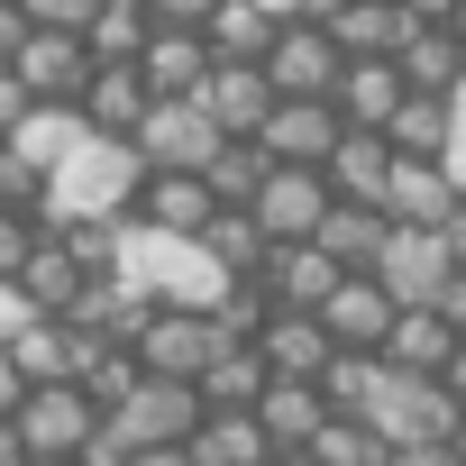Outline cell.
Here are the masks:
<instances>
[{"instance_id": "33", "label": "cell", "mask_w": 466, "mask_h": 466, "mask_svg": "<svg viewBox=\"0 0 466 466\" xmlns=\"http://www.w3.org/2000/svg\"><path fill=\"white\" fill-rule=\"evenodd\" d=\"M19 10H28L37 28H83V19H92V0H19Z\"/></svg>"}, {"instance_id": "12", "label": "cell", "mask_w": 466, "mask_h": 466, "mask_svg": "<svg viewBox=\"0 0 466 466\" xmlns=\"http://www.w3.org/2000/svg\"><path fill=\"white\" fill-rule=\"evenodd\" d=\"M311 311H320L329 348H375V339H384V320H393L402 302H393V293H384L375 275H339V284H329V293H320Z\"/></svg>"}, {"instance_id": "6", "label": "cell", "mask_w": 466, "mask_h": 466, "mask_svg": "<svg viewBox=\"0 0 466 466\" xmlns=\"http://www.w3.org/2000/svg\"><path fill=\"white\" fill-rule=\"evenodd\" d=\"M192 101L219 119V137H257V128H266V110H275V83H266V65H257V56H210V65H201V83H192Z\"/></svg>"}, {"instance_id": "32", "label": "cell", "mask_w": 466, "mask_h": 466, "mask_svg": "<svg viewBox=\"0 0 466 466\" xmlns=\"http://www.w3.org/2000/svg\"><path fill=\"white\" fill-rule=\"evenodd\" d=\"M28 320H37V302H28V284H19V275H0V348H10V339H19Z\"/></svg>"}, {"instance_id": "34", "label": "cell", "mask_w": 466, "mask_h": 466, "mask_svg": "<svg viewBox=\"0 0 466 466\" xmlns=\"http://www.w3.org/2000/svg\"><path fill=\"white\" fill-rule=\"evenodd\" d=\"M28 101H37V92H28V83H19V74H10V56H0V137H10V119H19V110H28Z\"/></svg>"}, {"instance_id": "21", "label": "cell", "mask_w": 466, "mask_h": 466, "mask_svg": "<svg viewBox=\"0 0 466 466\" xmlns=\"http://www.w3.org/2000/svg\"><path fill=\"white\" fill-rule=\"evenodd\" d=\"M311 19L329 28V46H339V56H393V37L411 28L393 0H320Z\"/></svg>"}, {"instance_id": "17", "label": "cell", "mask_w": 466, "mask_h": 466, "mask_svg": "<svg viewBox=\"0 0 466 466\" xmlns=\"http://www.w3.org/2000/svg\"><path fill=\"white\" fill-rule=\"evenodd\" d=\"M384 165H393V137H384V128H348V119H339V137H329V156H320L329 192H339V201H375V192H384Z\"/></svg>"}, {"instance_id": "31", "label": "cell", "mask_w": 466, "mask_h": 466, "mask_svg": "<svg viewBox=\"0 0 466 466\" xmlns=\"http://www.w3.org/2000/svg\"><path fill=\"white\" fill-rule=\"evenodd\" d=\"M0 201H28V210H37V165H28L10 137H0Z\"/></svg>"}, {"instance_id": "13", "label": "cell", "mask_w": 466, "mask_h": 466, "mask_svg": "<svg viewBox=\"0 0 466 466\" xmlns=\"http://www.w3.org/2000/svg\"><path fill=\"white\" fill-rule=\"evenodd\" d=\"M384 228H393V219H384L375 201H339V192H329V210L311 219V248H320L339 275H366L375 248H384Z\"/></svg>"}, {"instance_id": "28", "label": "cell", "mask_w": 466, "mask_h": 466, "mask_svg": "<svg viewBox=\"0 0 466 466\" xmlns=\"http://www.w3.org/2000/svg\"><path fill=\"white\" fill-rule=\"evenodd\" d=\"M0 357H10L19 366V384H46V375H74V329L56 320V311H37L10 348H0Z\"/></svg>"}, {"instance_id": "14", "label": "cell", "mask_w": 466, "mask_h": 466, "mask_svg": "<svg viewBox=\"0 0 466 466\" xmlns=\"http://www.w3.org/2000/svg\"><path fill=\"white\" fill-rule=\"evenodd\" d=\"M74 110H83V128H110V137H128V128H137V110H147V74H137V56H119V65H92V74L74 83Z\"/></svg>"}, {"instance_id": "7", "label": "cell", "mask_w": 466, "mask_h": 466, "mask_svg": "<svg viewBox=\"0 0 466 466\" xmlns=\"http://www.w3.org/2000/svg\"><path fill=\"white\" fill-rule=\"evenodd\" d=\"M248 210H257V228H266V238H311V219L329 210V174H320V165H293V156H275V165L257 174Z\"/></svg>"}, {"instance_id": "8", "label": "cell", "mask_w": 466, "mask_h": 466, "mask_svg": "<svg viewBox=\"0 0 466 466\" xmlns=\"http://www.w3.org/2000/svg\"><path fill=\"white\" fill-rule=\"evenodd\" d=\"M10 74H19L37 101H74V83L92 74V46H83V28H37V19H28V37L10 46Z\"/></svg>"}, {"instance_id": "24", "label": "cell", "mask_w": 466, "mask_h": 466, "mask_svg": "<svg viewBox=\"0 0 466 466\" xmlns=\"http://www.w3.org/2000/svg\"><path fill=\"white\" fill-rule=\"evenodd\" d=\"M248 411H257V430H266L275 448H302V439H311V420H320L329 402H320V384H311V375H266V393H257Z\"/></svg>"}, {"instance_id": "38", "label": "cell", "mask_w": 466, "mask_h": 466, "mask_svg": "<svg viewBox=\"0 0 466 466\" xmlns=\"http://www.w3.org/2000/svg\"><path fill=\"white\" fill-rule=\"evenodd\" d=\"M439 165H448V183H457V192H466V128H457V137H448V147H439Z\"/></svg>"}, {"instance_id": "27", "label": "cell", "mask_w": 466, "mask_h": 466, "mask_svg": "<svg viewBox=\"0 0 466 466\" xmlns=\"http://www.w3.org/2000/svg\"><path fill=\"white\" fill-rule=\"evenodd\" d=\"M74 137H83V110H74V101H28V110L10 119V147H19L37 174H46V165H56Z\"/></svg>"}, {"instance_id": "41", "label": "cell", "mask_w": 466, "mask_h": 466, "mask_svg": "<svg viewBox=\"0 0 466 466\" xmlns=\"http://www.w3.org/2000/svg\"><path fill=\"white\" fill-rule=\"evenodd\" d=\"M448 28H457V46H466V0H448Z\"/></svg>"}, {"instance_id": "20", "label": "cell", "mask_w": 466, "mask_h": 466, "mask_svg": "<svg viewBox=\"0 0 466 466\" xmlns=\"http://www.w3.org/2000/svg\"><path fill=\"white\" fill-rule=\"evenodd\" d=\"M192 384H201L210 411H248V402L266 393V357H257V339H219V348L192 366Z\"/></svg>"}, {"instance_id": "19", "label": "cell", "mask_w": 466, "mask_h": 466, "mask_svg": "<svg viewBox=\"0 0 466 466\" xmlns=\"http://www.w3.org/2000/svg\"><path fill=\"white\" fill-rule=\"evenodd\" d=\"M457 65H466V46H457V28H448V19H411V28L393 37V74H402L411 92H448V83H457Z\"/></svg>"}, {"instance_id": "3", "label": "cell", "mask_w": 466, "mask_h": 466, "mask_svg": "<svg viewBox=\"0 0 466 466\" xmlns=\"http://www.w3.org/2000/svg\"><path fill=\"white\" fill-rule=\"evenodd\" d=\"M10 420H19V448H28V457H74V448L92 439L101 402H92L74 375H46V384H28V393L10 402Z\"/></svg>"}, {"instance_id": "35", "label": "cell", "mask_w": 466, "mask_h": 466, "mask_svg": "<svg viewBox=\"0 0 466 466\" xmlns=\"http://www.w3.org/2000/svg\"><path fill=\"white\" fill-rule=\"evenodd\" d=\"M439 311H448V329H466V266H448V284H439Z\"/></svg>"}, {"instance_id": "11", "label": "cell", "mask_w": 466, "mask_h": 466, "mask_svg": "<svg viewBox=\"0 0 466 466\" xmlns=\"http://www.w3.org/2000/svg\"><path fill=\"white\" fill-rule=\"evenodd\" d=\"M448 201H457L448 165H439V156H402V147H393V165H384V192H375V210H384V219H420V228H439V219H448Z\"/></svg>"}, {"instance_id": "29", "label": "cell", "mask_w": 466, "mask_h": 466, "mask_svg": "<svg viewBox=\"0 0 466 466\" xmlns=\"http://www.w3.org/2000/svg\"><path fill=\"white\" fill-rule=\"evenodd\" d=\"M147 0H92V19H83V46H92V65H119V56H137L147 46Z\"/></svg>"}, {"instance_id": "36", "label": "cell", "mask_w": 466, "mask_h": 466, "mask_svg": "<svg viewBox=\"0 0 466 466\" xmlns=\"http://www.w3.org/2000/svg\"><path fill=\"white\" fill-rule=\"evenodd\" d=\"M210 0H147V19H174V28H201Z\"/></svg>"}, {"instance_id": "37", "label": "cell", "mask_w": 466, "mask_h": 466, "mask_svg": "<svg viewBox=\"0 0 466 466\" xmlns=\"http://www.w3.org/2000/svg\"><path fill=\"white\" fill-rule=\"evenodd\" d=\"M439 238H448V257H457V266H466V192H457V201H448V219H439Z\"/></svg>"}, {"instance_id": "26", "label": "cell", "mask_w": 466, "mask_h": 466, "mask_svg": "<svg viewBox=\"0 0 466 466\" xmlns=\"http://www.w3.org/2000/svg\"><path fill=\"white\" fill-rule=\"evenodd\" d=\"M293 457H320V466H384L393 448L375 439V420H357V411H320V420H311V439H302Z\"/></svg>"}, {"instance_id": "25", "label": "cell", "mask_w": 466, "mask_h": 466, "mask_svg": "<svg viewBox=\"0 0 466 466\" xmlns=\"http://www.w3.org/2000/svg\"><path fill=\"white\" fill-rule=\"evenodd\" d=\"M19 284H28V302H37V311H65V302L83 293V257L56 238V228H37V248L19 257Z\"/></svg>"}, {"instance_id": "16", "label": "cell", "mask_w": 466, "mask_h": 466, "mask_svg": "<svg viewBox=\"0 0 466 466\" xmlns=\"http://www.w3.org/2000/svg\"><path fill=\"white\" fill-rule=\"evenodd\" d=\"M402 92H411V83L393 74V56H348V65H339V83H329V101H339V119H348V128H384Z\"/></svg>"}, {"instance_id": "18", "label": "cell", "mask_w": 466, "mask_h": 466, "mask_svg": "<svg viewBox=\"0 0 466 466\" xmlns=\"http://www.w3.org/2000/svg\"><path fill=\"white\" fill-rule=\"evenodd\" d=\"M192 238L210 248V266H219V275H266V257H275V238L257 228V210H248V201H210V219L192 228Z\"/></svg>"}, {"instance_id": "15", "label": "cell", "mask_w": 466, "mask_h": 466, "mask_svg": "<svg viewBox=\"0 0 466 466\" xmlns=\"http://www.w3.org/2000/svg\"><path fill=\"white\" fill-rule=\"evenodd\" d=\"M257 357H266V375H320V357H329V329H320V311L266 302V320H257Z\"/></svg>"}, {"instance_id": "2", "label": "cell", "mask_w": 466, "mask_h": 466, "mask_svg": "<svg viewBox=\"0 0 466 466\" xmlns=\"http://www.w3.org/2000/svg\"><path fill=\"white\" fill-rule=\"evenodd\" d=\"M457 411H466V402H457L439 375L393 366V357H384V384H375V402H366V420H375V439H384L393 457H448Z\"/></svg>"}, {"instance_id": "4", "label": "cell", "mask_w": 466, "mask_h": 466, "mask_svg": "<svg viewBox=\"0 0 466 466\" xmlns=\"http://www.w3.org/2000/svg\"><path fill=\"white\" fill-rule=\"evenodd\" d=\"M137 156L147 165H183V174H201V156L219 147V119L192 101V92H147V110H137Z\"/></svg>"}, {"instance_id": "40", "label": "cell", "mask_w": 466, "mask_h": 466, "mask_svg": "<svg viewBox=\"0 0 466 466\" xmlns=\"http://www.w3.org/2000/svg\"><path fill=\"white\" fill-rule=\"evenodd\" d=\"M402 19H448V0H393Z\"/></svg>"}, {"instance_id": "23", "label": "cell", "mask_w": 466, "mask_h": 466, "mask_svg": "<svg viewBox=\"0 0 466 466\" xmlns=\"http://www.w3.org/2000/svg\"><path fill=\"white\" fill-rule=\"evenodd\" d=\"M201 65H210L201 28H174V19H156V28H147V46H137L147 92H192V83H201Z\"/></svg>"}, {"instance_id": "5", "label": "cell", "mask_w": 466, "mask_h": 466, "mask_svg": "<svg viewBox=\"0 0 466 466\" xmlns=\"http://www.w3.org/2000/svg\"><path fill=\"white\" fill-rule=\"evenodd\" d=\"M448 238H439V228H420V219H393L384 228V248H375V284L393 293V302H439V284H448Z\"/></svg>"}, {"instance_id": "1", "label": "cell", "mask_w": 466, "mask_h": 466, "mask_svg": "<svg viewBox=\"0 0 466 466\" xmlns=\"http://www.w3.org/2000/svg\"><path fill=\"white\" fill-rule=\"evenodd\" d=\"M147 183V156L137 137H110V128H83L46 174H37V219H119Z\"/></svg>"}, {"instance_id": "9", "label": "cell", "mask_w": 466, "mask_h": 466, "mask_svg": "<svg viewBox=\"0 0 466 466\" xmlns=\"http://www.w3.org/2000/svg\"><path fill=\"white\" fill-rule=\"evenodd\" d=\"M329 137H339V101L329 92H275V110L257 128V147L266 156H293V165H320Z\"/></svg>"}, {"instance_id": "30", "label": "cell", "mask_w": 466, "mask_h": 466, "mask_svg": "<svg viewBox=\"0 0 466 466\" xmlns=\"http://www.w3.org/2000/svg\"><path fill=\"white\" fill-rule=\"evenodd\" d=\"M384 137H393L402 156H439L457 128H448V101H439V92H402V101H393V119H384Z\"/></svg>"}, {"instance_id": "39", "label": "cell", "mask_w": 466, "mask_h": 466, "mask_svg": "<svg viewBox=\"0 0 466 466\" xmlns=\"http://www.w3.org/2000/svg\"><path fill=\"white\" fill-rule=\"evenodd\" d=\"M19 457H28V448H19V420L0 411V466H19Z\"/></svg>"}, {"instance_id": "22", "label": "cell", "mask_w": 466, "mask_h": 466, "mask_svg": "<svg viewBox=\"0 0 466 466\" xmlns=\"http://www.w3.org/2000/svg\"><path fill=\"white\" fill-rule=\"evenodd\" d=\"M248 457H275V439L257 430V411H201L192 439H183V466H248Z\"/></svg>"}, {"instance_id": "10", "label": "cell", "mask_w": 466, "mask_h": 466, "mask_svg": "<svg viewBox=\"0 0 466 466\" xmlns=\"http://www.w3.org/2000/svg\"><path fill=\"white\" fill-rule=\"evenodd\" d=\"M128 348H137V366H147V375H192L219 339H210V320H201L192 302H156V311L137 320V339H128Z\"/></svg>"}]
</instances>
